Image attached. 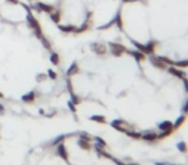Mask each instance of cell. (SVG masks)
<instances>
[{
  "label": "cell",
  "instance_id": "cell-1",
  "mask_svg": "<svg viewBox=\"0 0 188 165\" xmlns=\"http://www.w3.org/2000/svg\"><path fill=\"white\" fill-rule=\"evenodd\" d=\"M94 68L85 72L98 85L105 112L89 119L107 124L133 141L155 144L169 140L188 120V75L132 45L89 44Z\"/></svg>",
  "mask_w": 188,
  "mask_h": 165
},
{
  "label": "cell",
  "instance_id": "cell-2",
  "mask_svg": "<svg viewBox=\"0 0 188 165\" xmlns=\"http://www.w3.org/2000/svg\"><path fill=\"white\" fill-rule=\"evenodd\" d=\"M115 25L129 45L188 70V0H121Z\"/></svg>",
  "mask_w": 188,
  "mask_h": 165
},
{
  "label": "cell",
  "instance_id": "cell-3",
  "mask_svg": "<svg viewBox=\"0 0 188 165\" xmlns=\"http://www.w3.org/2000/svg\"><path fill=\"white\" fill-rule=\"evenodd\" d=\"M26 21H27V26L32 30V34H34V35H35L38 39H40V38L44 36V35H43V30H41V26H40L39 21L32 16V13L26 16Z\"/></svg>",
  "mask_w": 188,
  "mask_h": 165
},
{
  "label": "cell",
  "instance_id": "cell-4",
  "mask_svg": "<svg viewBox=\"0 0 188 165\" xmlns=\"http://www.w3.org/2000/svg\"><path fill=\"white\" fill-rule=\"evenodd\" d=\"M57 155L61 159H63L66 163H70V160H68V151H67V149H66V146H65L63 142L57 144Z\"/></svg>",
  "mask_w": 188,
  "mask_h": 165
},
{
  "label": "cell",
  "instance_id": "cell-5",
  "mask_svg": "<svg viewBox=\"0 0 188 165\" xmlns=\"http://www.w3.org/2000/svg\"><path fill=\"white\" fill-rule=\"evenodd\" d=\"M80 71V66H79V62H72L70 65L67 70V77H74L75 75H78Z\"/></svg>",
  "mask_w": 188,
  "mask_h": 165
},
{
  "label": "cell",
  "instance_id": "cell-6",
  "mask_svg": "<svg viewBox=\"0 0 188 165\" xmlns=\"http://www.w3.org/2000/svg\"><path fill=\"white\" fill-rule=\"evenodd\" d=\"M35 98H36V93L35 92H29L27 94L22 95V101L25 103H32L34 101H35Z\"/></svg>",
  "mask_w": 188,
  "mask_h": 165
},
{
  "label": "cell",
  "instance_id": "cell-7",
  "mask_svg": "<svg viewBox=\"0 0 188 165\" xmlns=\"http://www.w3.org/2000/svg\"><path fill=\"white\" fill-rule=\"evenodd\" d=\"M50 62H52L54 66H58L59 62H61V58H59V54L56 53V52H52V54H50Z\"/></svg>",
  "mask_w": 188,
  "mask_h": 165
},
{
  "label": "cell",
  "instance_id": "cell-8",
  "mask_svg": "<svg viewBox=\"0 0 188 165\" xmlns=\"http://www.w3.org/2000/svg\"><path fill=\"white\" fill-rule=\"evenodd\" d=\"M40 41H41V44H43V47H44L45 49H48V50H50L52 49V43H50L45 36H43V38H40Z\"/></svg>",
  "mask_w": 188,
  "mask_h": 165
},
{
  "label": "cell",
  "instance_id": "cell-9",
  "mask_svg": "<svg viewBox=\"0 0 188 165\" xmlns=\"http://www.w3.org/2000/svg\"><path fill=\"white\" fill-rule=\"evenodd\" d=\"M65 140H66V135H63V134H61V135H58L56 140H53V142H52V144L53 146H57V144H59V143H62V142H65Z\"/></svg>",
  "mask_w": 188,
  "mask_h": 165
},
{
  "label": "cell",
  "instance_id": "cell-10",
  "mask_svg": "<svg viewBox=\"0 0 188 165\" xmlns=\"http://www.w3.org/2000/svg\"><path fill=\"white\" fill-rule=\"evenodd\" d=\"M48 76L50 77V79H53V80L57 79V74H56L53 70H48Z\"/></svg>",
  "mask_w": 188,
  "mask_h": 165
},
{
  "label": "cell",
  "instance_id": "cell-11",
  "mask_svg": "<svg viewBox=\"0 0 188 165\" xmlns=\"http://www.w3.org/2000/svg\"><path fill=\"white\" fill-rule=\"evenodd\" d=\"M67 105H68V108H70V110H71V112H74V114H75V112H76V106L74 105V103H72L71 101H70V102H68V103H67Z\"/></svg>",
  "mask_w": 188,
  "mask_h": 165
},
{
  "label": "cell",
  "instance_id": "cell-12",
  "mask_svg": "<svg viewBox=\"0 0 188 165\" xmlns=\"http://www.w3.org/2000/svg\"><path fill=\"white\" fill-rule=\"evenodd\" d=\"M47 79V76L44 75V74H39L38 76H36V80L38 81H43V80H45Z\"/></svg>",
  "mask_w": 188,
  "mask_h": 165
},
{
  "label": "cell",
  "instance_id": "cell-13",
  "mask_svg": "<svg viewBox=\"0 0 188 165\" xmlns=\"http://www.w3.org/2000/svg\"><path fill=\"white\" fill-rule=\"evenodd\" d=\"M164 165H188V163H172V164H164Z\"/></svg>",
  "mask_w": 188,
  "mask_h": 165
},
{
  "label": "cell",
  "instance_id": "cell-14",
  "mask_svg": "<svg viewBox=\"0 0 188 165\" xmlns=\"http://www.w3.org/2000/svg\"><path fill=\"white\" fill-rule=\"evenodd\" d=\"M4 112H5V108H4V106H3V105H0V114L3 115Z\"/></svg>",
  "mask_w": 188,
  "mask_h": 165
},
{
  "label": "cell",
  "instance_id": "cell-15",
  "mask_svg": "<svg viewBox=\"0 0 188 165\" xmlns=\"http://www.w3.org/2000/svg\"><path fill=\"white\" fill-rule=\"evenodd\" d=\"M3 97H4V94H3L2 92H0V98H3Z\"/></svg>",
  "mask_w": 188,
  "mask_h": 165
}]
</instances>
